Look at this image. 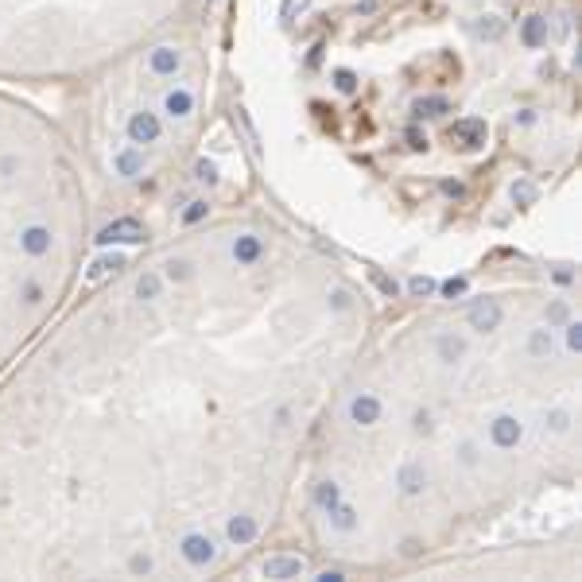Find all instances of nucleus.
<instances>
[{
	"mask_svg": "<svg viewBox=\"0 0 582 582\" xmlns=\"http://www.w3.org/2000/svg\"><path fill=\"white\" fill-rule=\"evenodd\" d=\"M117 268H125V257H101L89 264V284H98V280H105L109 272H117Z\"/></svg>",
	"mask_w": 582,
	"mask_h": 582,
	"instance_id": "nucleus-15",
	"label": "nucleus"
},
{
	"mask_svg": "<svg viewBox=\"0 0 582 582\" xmlns=\"http://www.w3.org/2000/svg\"><path fill=\"white\" fill-rule=\"evenodd\" d=\"M552 431H567V412H552Z\"/></svg>",
	"mask_w": 582,
	"mask_h": 582,
	"instance_id": "nucleus-35",
	"label": "nucleus"
},
{
	"mask_svg": "<svg viewBox=\"0 0 582 582\" xmlns=\"http://www.w3.org/2000/svg\"><path fill=\"white\" fill-rule=\"evenodd\" d=\"M513 202L532 206V202H536V187H532V183H516V187H513Z\"/></svg>",
	"mask_w": 582,
	"mask_h": 582,
	"instance_id": "nucleus-25",
	"label": "nucleus"
},
{
	"mask_svg": "<svg viewBox=\"0 0 582 582\" xmlns=\"http://www.w3.org/2000/svg\"><path fill=\"white\" fill-rule=\"evenodd\" d=\"M260 253H264L260 237H237L233 241V257H237V264H253V260H260Z\"/></svg>",
	"mask_w": 582,
	"mask_h": 582,
	"instance_id": "nucleus-11",
	"label": "nucleus"
},
{
	"mask_svg": "<svg viewBox=\"0 0 582 582\" xmlns=\"http://www.w3.org/2000/svg\"><path fill=\"white\" fill-rule=\"evenodd\" d=\"M443 113H451V101H446V98H424V101H415V117H443Z\"/></svg>",
	"mask_w": 582,
	"mask_h": 582,
	"instance_id": "nucleus-18",
	"label": "nucleus"
},
{
	"mask_svg": "<svg viewBox=\"0 0 582 582\" xmlns=\"http://www.w3.org/2000/svg\"><path fill=\"white\" fill-rule=\"evenodd\" d=\"M163 105H167V113H171V117H187L190 109H194V98H190L187 89H171Z\"/></svg>",
	"mask_w": 582,
	"mask_h": 582,
	"instance_id": "nucleus-14",
	"label": "nucleus"
},
{
	"mask_svg": "<svg viewBox=\"0 0 582 582\" xmlns=\"http://www.w3.org/2000/svg\"><path fill=\"white\" fill-rule=\"evenodd\" d=\"M408 144H412V148H427V136H419V132H408Z\"/></svg>",
	"mask_w": 582,
	"mask_h": 582,
	"instance_id": "nucleus-37",
	"label": "nucleus"
},
{
	"mask_svg": "<svg viewBox=\"0 0 582 582\" xmlns=\"http://www.w3.org/2000/svg\"><path fill=\"white\" fill-rule=\"evenodd\" d=\"M528 349H532V357H547V354H552V334H547V330H532Z\"/></svg>",
	"mask_w": 582,
	"mask_h": 582,
	"instance_id": "nucleus-20",
	"label": "nucleus"
},
{
	"mask_svg": "<svg viewBox=\"0 0 582 582\" xmlns=\"http://www.w3.org/2000/svg\"><path fill=\"white\" fill-rule=\"evenodd\" d=\"M307 8H311V0H284V4H280V16L291 24V20H299Z\"/></svg>",
	"mask_w": 582,
	"mask_h": 582,
	"instance_id": "nucleus-22",
	"label": "nucleus"
},
{
	"mask_svg": "<svg viewBox=\"0 0 582 582\" xmlns=\"http://www.w3.org/2000/svg\"><path fill=\"white\" fill-rule=\"evenodd\" d=\"M132 571H152V559H148V555H136V559H132Z\"/></svg>",
	"mask_w": 582,
	"mask_h": 582,
	"instance_id": "nucleus-36",
	"label": "nucleus"
},
{
	"mask_svg": "<svg viewBox=\"0 0 582 582\" xmlns=\"http://www.w3.org/2000/svg\"><path fill=\"white\" fill-rule=\"evenodd\" d=\"M408 291H412V295H431V291H435V280H427V276H415L412 284H408Z\"/></svg>",
	"mask_w": 582,
	"mask_h": 582,
	"instance_id": "nucleus-29",
	"label": "nucleus"
},
{
	"mask_svg": "<svg viewBox=\"0 0 582 582\" xmlns=\"http://www.w3.org/2000/svg\"><path fill=\"white\" fill-rule=\"evenodd\" d=\"M470 326H474L478 334H489V330H497L501 326V303L497 299H478V303H470Z\"/></svg>",
	"mask_w": 582,
	"mask_h": 582,
	"instance_id": "nucleus-2",
	"label": "nucleus"
},
{
	"mask_svg": "<svg viewBox=\"0 0 582 582\" xmlns=\"http://www.w3.org/2000/svg\"><path fill=\"white\" fill-rule=\"evenodd\" d=\"M206 214H210V206H206V202H190V206H187V214H183V221H187V226H194V221H202Z\"/></svg>",
	"mask_w": 582,
	"mask_h": 582,
	"instance_id": "nucleus-27",
	"label": "nucleus"
},
{
	"mask_svg": "<svg viewBox=\"0 0 582 582\" xmlns=\"http://www.w3.org/2000/svg\"><path fill=\"white\" fill-rule=\"evenodd\" d=\"M167 276H171V280H187V276H190V264H187V260H171V264H167Z\"/></svg>",
	"mask_w": 582,
	"mask_h": 582,
	"instance_id": "nucleus-30",
	"label": "nucleus"
},
{
	"mask_svg": "<svg viewBox=\"0 0 582 582\" xmlns=\"http://www.w3.org/2000/svg\"><path fill=\"white\" fill-rule=\"evenodd\" d=\"M424 485H427V474H424V466H404L400 470V489L404 493H424Z\"/></svg>",
	"mask_w": 582,
	"mask_h": 582,
	"instance_id": "nucleus-12",
	"label": "nucleus"
},
{
	"mask_svg": "<svg viewBox=\"0 0 582 582\" xmlns=\"http://www.w3.org/2000/svg\"><path fill=\"white\" fill-rule=\"evenodd\" d=\"M470 31H474L478 39H501V35H504V24L497 20V16H482V20H478Z\"/></svg>",
	"mask_w": 582,
	"mask_h": 582,
	"instance_id": "nucleus-17",
	"label": "nucleus"
},
{
	"mask_svg": "<svg viewBox=\"0 0 582 582\" xmlns=\"http://www.w3.org/2000/svg\"><path fill=\"white\" fill-rule=\"evenodd\" d=\"M318 582H342V571H322V574H318Z\"/></svg>",
	"mask_w": 582,
	"mask_h": 582,
	"instance_id": "nucleus-39",
	"label": "nucleus"
},
{
	"mask_svg": "<svg viewBox=\"0 0 582 582\" xmlns=\"http://www.w3.org/2000/svg\"><path fill=\"white\" fill-rule=\"evenodd\" d=\"M415 431H419V435H427V431H431V415H427V412H415Z\"/></svg>",
	"mask_w": 582,
	"mask_h": 582,
	"instance_id": "nucleus-34",
	"label": "nucleus"
},
{
	"mask_svg": "<svg viewBox=\"0 0 582 582\" xmlns=\"http://www.w3.org/2000/svg\"><path fill=\"white\" fill-rule=\"evenodd\" d=\"M520 35H524L528 47H543V43H547V20H543V16H528L524 28H520Z\"/></svg>",
	"mask_w": 582,
	"mask_h": 582,
	"instance_id": "nucleus-9",
	"label": "nucleus"
},
{
	"mask_svg": "<svg viewBox=\"0 0 582 582\" xmlns=\"http://www.w3.org/2000/svg\"><path fill=\"white\" fill-rule=\"evenodd\" d=\"M563 318H567V307L555 303V307H552V322H563Z\"/></svg>",
	"mask_w": 582,
	"mask_h": 582,
	"instance_id": "nucleus-38",
	"label": "nucleus"
},
{
	"mask_svg": "<svg viewBox=\"0 0 582 582\" xmlns=\"http://www.w3.org/2000/svg\"><path fill=\"white\" fill-rule=\"evenodd\" d=\"M229 540L233 543H253L257 540V520H253V516H233V520H229Z\"/></svg>",
	"mask_w": 582,
	"mask_h": 582,
	"instance_id": "nucleus-10",
	"label": "nucleus"
},
{
	"mask_svg": "<svg viewBox=\"0 0 582 582\" xmlns=\"http://www.w3.org/2000/svg\"><path fill=\"white\" fill-rule=\"evenodd\" d=\"M136 295L140 299H159V276H140V284H136Z\"/></svg>",
	"mask_w": 582,
	"mask_h": 582,
	"instance_id": "nucleus-23",
	"label": "nucleus"
},
{
	"mask_svg": "<svg viewBox=\"0 0 582 582\" xmlns=\"http://www.w3.org/2000/svg\"><path fill=\"white\" fill-rule=\"evenodd\" d=\"M462 291H466V280H446V284H443V295H446V299L462 295Z\"/></svg>",
	"mask_w": 582,
	"mask_h": 582,
	"instance_id": "nucleus-33",
	"label": "nucleus"
},
{
	"mask_svg": "<svg viewBox=\"0 0 582 582\" xmlns=\"http://www.w3.org/2000/svg\"><path fill=\"white\" fill-rule=\"evenodd\" d=\"M493 443L497 446H516V443H520V424H516L513 415L493 419Z\"/></svg>",
	"mask_w": 582,
	"mask_h": 582,
	"instance_id": "nucleus-8",
	"label": "nucleus"
},
{
	"mask_svg": "<svg viewBox=\"0 0 582 582\" xmlns=\"http://www.w3.org/2000/svg\"><path fill=\"white\" fill-rule=\"evenodd\" d=\"M198 179H202V183H217V171H214V163H206V159H198Z\"/></svg>",
	"mask_w": 582,
	"mask_h": 582,
	"instance_id": "nucleus-31",
	"label": "nucleus"
},
{
	"mask_svg": "<svg viewBox=\"0 0 582 582\" xmlns=\"http://www.w3.org/2000/svg\"><path fill=\"white\" fill-rule=\"evenodd\" d=\"M307 567L299 555H276V559L264 563V579H299Z\"/></svg>",
	"mask_w": 582,
	"mask_h": 582,
	"instance_id": "nucleus-6",
	"label": "nucleus"
},
{
	"mask_svg": "<svg viewBox=\"0 0 582 582\" xmlns=\"http://www.w3.org/2000/svg\"><path fill=\"white\" fill-rule=\"evenodd\" d=\"M315 501L322 504L326 513H330V509H334V504L342 501V493H338V485H334V482H322V485L315 489Z\"/></svg>",
	"mask_w": 582,
	"mask_h": 582,
	"instance_id": "nucleus-19",
	"label": "nucleus"
},
{
	"mask_svg": "<svg viewBox=\"0 0 582 582\" xmlns=\"http://www.w3.org/2000/svg\"><path fill=\"white\" fill-rule=\"evenodd\" d=\"M446 136H451V144H458V148H466V152H474V148H482V144H485L489 129H485V120L466 117V120H454Z\"/></svg>",
	"mask_w": 582,
	"mask_h": 582,
	"instance_id": "nucleus-1",
	"label": "nucleus"
},
{
	"mask_svg": "<svg viewBox=\"0 0 582 582\" xmlns=\"http://www.w3.org/2000/svg\"><path fill=\"white\" fill-rule=\"evenodd\" d=\"M369 276H373V284H376V287H381V291H385V295H388V299H392V295H396V280H388V276H385V272H381V268H369Z\"/></svg>",
	"mask_w": 582,
	"mask_h": 582,
	"instance_id": "nucleus-26",
	"label": "nucleus"
},
{
	"mask_svg": "<svg viewBox=\"0 0 582 582\" xmlns=\"http://www.w3.org/2000/svg\"><path fill=\"white\" fill-rule=\"evenodd\" d=\"M117 167L125 171V175H136V171L144 167V156H140V152H125V156L117 159Z\"/></svg>",
	"mask_w": 582,
	"mask_h": 582,
	"instance_id": "nucleus-24",
	"label": "nucleus"
},
{
	"mask_svg": "<svg viewBox=\"0 0 582 582\" xmlns=\"http://www.w3.org/2000/svg\"><path fill=\"white\" fill-rule=\"evenodd\" d=\"M334 82H338V89H342V93H354V89H357L354 70H338V74H334Z\"/></svg>",
	"mask_w": 582,
	"mask_h": 582,
	"instance_id": "nucleus-28",
	"label": "nucleus"
},
{
	"mask_svg": "<svg viewBox=\"0 0 582 582\" xmlns=\"http://www.w3.org/2000/svg\"><path fill=\"white\" fill-rule=\"evenodd\" d=\"M462 354H466L462 338H454V334H443V338H439V357H443L446 365H454V361H458Z\"/></svg>",
	"mask_w": 582,
	"mask_h": 582,
	"instance_id": "nucleus-16",
	"label": "nucleus"
},
{
	"mask_svg": "<svg viewBox=\"0 0 582 582\" xmlns=\"http://www.w3.org/2000/svg\"><path fill=\"white\" fill-rule=\"evenodd\" d=\"M148 233H144V226L140 221H132V217H120V221H113V226H105L98 233L101 245H113V241H144Z\"/></svg>",
	"mask_w": 582,
	"mask_h": 582,
	"instance_id": "nucleus-3",
	"label": "nucleus"
},
{
	"mask_svg": "<svg viewBox=\"0 0 582 582\" xmlns=\"http://www.w3.org/2000/svg\"><path fill=\"white\" fill-rule=\"evenodd\" d=\"M152 70H156V74H175L179 70V51H171V47L152 51Z\"/></svg>",
	"mask_w": 582,
	"mask_h": 582,
	"instance_id": "nucleus-13",
	"label": "nucleus"
},
{
	"mask_svg": "<svg viewBox=\"0 0 582 582\" xmlns=\"http://www.w3.org/2000/svg\"><path fill=\"white\" fill-rule=\"evenodd\" d=\"M330 520H334V528H342V532H349V528H354V509H345L342 501L334 504V509H330Z\"/></svg>",
	"mask_w": 582,
	"mask_h": 582,
	"instance_id": "nucleus-21",
	"label": "nucleus"
},
{
	"mask_svg": "<svg viewBox=\"0 0 582 582\" xmlns=\"http://www.w3.org/2000/svg\"><path fill=\"white\" fill-rule=\"evenodd\" d=\"M567 345H571V349H582V326L579 322L567 326Z\"/></svg>",
	"mask_w": 582,
	"mask_h": 582,
	"instance_id": "nucleus-32",
	"label": "nucleus"
},
{
	"mask_svg": "<svg viewBox=\"0 0 582 582\" xmlns=\"http://www.w3.org/2000/svg\"><path fill=\"white\" fill-rule=\"evenodd\" d=\"M129 140H132V144H156V140H159V117H156V113H132Z\"/></svg>",
	"mask_w": 582,
	"mask_h": 582,
	"instance_id": "nucleus-4",
	"label": "nucleus"
},
{
	"mask_svg": "<svg viewBox=\"0 0 582 582\" xmlns=\"http://www.w3.org/2000/svg\"><path fill=\"white\" fill-rule=\"evenodd\" d=\"M349 419L361 427H373L376 419H381V400H376L373 392H361L354 396V404H349Z\"/></svg>",
	"mask_w": 582,
	"mask_h": 582,
	"instance_id": "nucleus-5",
	"label": "nucleus"
},
{
	"mask_svg": "<svg viewBox=\"0 0 582 582\" xmlns=\"http://www.w3.org/2000/svg\"><path fill=\"white\" fill-rule=\"evenodd\" d=\"M183 555H187L190 563H194V567H206L210 559H214V540H210V536H187V540H183Z\"/></svg>",
	"mask_w": 582,
	"mask_h": 582,
	"instance_id": "nucleus-7",
	"label": "nucleus"
}]
</instances>
